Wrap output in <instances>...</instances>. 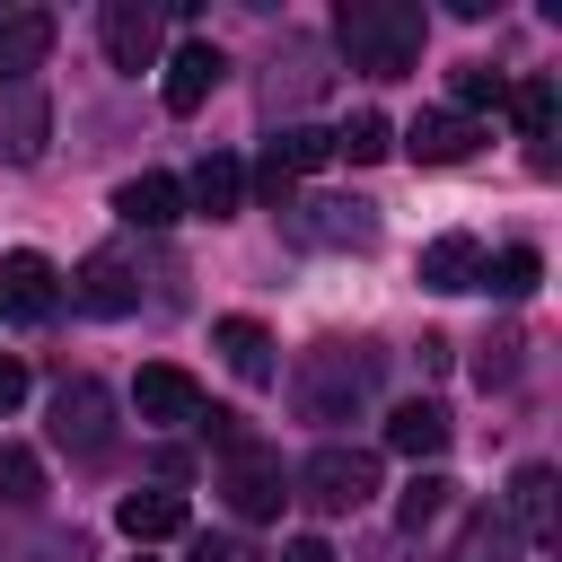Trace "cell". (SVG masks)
I'll use <instances>...</instances> for the list:
<instances>
[{
  "label": "cell",
  "instance_id": "obj_17",
  "mask_svg": "<svg viewBox=\"0 0 562 562\" xmlns=\"http://www.w3.org/2000/svg\"><path fill=\"white\" fill-rule=\"evenodd\" d=\"M114 211H123L132 228H176V220H184V184L158 176V167H149V176H123V184H114Z\"/></svg>",
  "mask_w": 562,
  "mask_h": 562
},
{
  "label": "cell",
  "instance_id": "obj_5",
  "mask_svg": "<svg viewBox=\"0 0 562 562\" xmlns=\"http://www.w3.org/2000/svg\"><path fill=\"white\" fill-rule=\"evenodd\" d=\"M220 492H228L237 518H281V457H272L263 439L228 448V457H220Z\"/></svg>",
  "mask_w": 562,
  "mask_h": 562
},
{
  "label": "cell",
  "instance_id": "obj_2",
  "mask_svg": "<svg viewBox=\"0 0 562 562\" xmlns=\"http://www.w3.org/2000/svg\"><path fill=\"white\" fill-rule=\"evenodd\" d=\"M290 395H299L307 422H360V404H369V360H351V342H316V351L299 360Z\"/></svg>",
  "mask_w": 562,
  "mask_h": 562
},
{
  "label": "cell",
  "instance_id": "obj_32",
  "mask_svg": "<svg viewBox=\"0 0 562 562\" xmlns=\"http://www.w3.org/2000/svg\"><path fill=\"white\" fill-rule=\"evenodd\" d=\"M193 562H246V553H237L228 536H193Z\"/></svg>",
  "mask_w": 562,
  "mask_h": 562
},
{
  "label": "cell",
  "instance_id": "obj_23",
  "mask_svg": "<svg viewBox=\"0 0 562 562\" xmlns=\"http://www.w3.org/2000/svg\"><path fill=\"white\" fill-rule=\"evenodd\" d=\"M544 281V255L536 246H501V255H483V272H474V290H492V299H527Z\"/></svg>",
  "mask_w": 562,
  "mask_h": 562
},
{
  "label": "cell",
  "instance_id": "obj_14",
  "mask_svg": "<svg viewBox=\"0 0 562 562\" xmlns=\"http://www.w3.org/2000/svg\"><path fill=\"white\" fill-rule=\"evenodd\" d=\"M220 70H228V61H220V44H202V35H193V44H176V53H167V79H158L167 114H193V105L220 88Z\"/></svg>",
  "mask_w": 562,
  "mask_h": 562
},
{
  "label": "cell",
  "instance_id": "obj_8",
  "mask_svg": "<svg viewBox=\"0 0 562 562\" xmlns=\"http://www.w3.org/2000/svg\"><path fill=\"white\" fill-rule=\"evenodd\" d=\"M97 44L114 70H149L158 61V0H105L97 9Z\"/></svg>",
  "mask_w": 562,
  "mask_h": 562
},
{
  "label": "cell",
  "instance_id": "obj_6",
  "mask_svg": "<svg viewBox=\"0 0 562 562\" xmlns=\"http://www.w3.org/2000/svg\"><path fill=\"white\" fill-rule=\"evenodd\" d=\"M70 299H79L88 316H132V307H140V263H132L123 246H97V255L70 272Z\"/></svg>",
  "mask_w": 562,
  "mask_h": 562
},
{
  "label": "cell",
  "instance_id": "obj_16",
  "mask_svg": "<svg viewBox=\"0 0 562 562\" xmlns=\"http://www.w3.org/2000/svg\"><path fill=\"white\" fill-rule=\"evenodd\" d=\"M44 53H53V18H44V9H9V18H0V88L35 79Z\"/></svg>",
  "mask_w": 562,
  "mask_h": 562
},
{
  "label": "cell",
  "instance_id": "obj_19",
  "mask_svg": "<svg viewBox=\"0 0 562 562\" xmlns=\"http://www.w3.org/2000/svg\"><path fill=\"white\" fill-rule=\"evenodd\" d=\"M386 448H395V457H413V465H422V457H439V448H448V413H439L430 395L395 404V413H386Z\"/></svg>",
  "mask_w": 562,
  "mask_h": 562
},
{
  "label": "cell",
  "instance_id": "obj_7",
  "mask_svg": "<svg viewBox=\"0 0 562 562\" xmlns=\"http://www.w3.org/2000/svg\"><path fill=\"white\" fill-rule=\"evenodd\" d=\"M132 413H140L149 430H193V422H202V386H193L176 360H149V369L132 378Z\"/></svg>",
  "mask_w": 562,
  "mask_h": 562
},
{
  "label": "cell",
  "instance_id": "obj_21",
  "mask_svg": "<svg viewBox=\"0 0 562 562\" xmlns=\"http://www.w3.org/2000/svg\"><path fill=\"white\" fill-rule=\"evenodd\" d=\"M184 202H193L202 220H237V202H246V167H237V158H202L193 184H184Z\"/></svg>",
  "mask_w": 562,
  "mask_h": 562
},
{
  "label": "cell",
  "instance_id": "obj_15",
  "mask_svg": "<svg viewBox=\"0 0 562 562\" xmlns=\"http://www.w3.org/2000/svg\"><path fill=\"white\" fill-rule=\"evenodd\" d=\"M114 527H123V536H132V544L149 553V544H167V536H184V527H193V509H184V492H167V483H158V492H123V509H114Z\"/></svg>",
  "mask_w": 562,
  "mask_h": 562
},
{
  "label": "cell",
  "instance_id": "obj_11",
  "mask_svg": "<svg viewBox=\"0 0 562 562\" xmlns=\"http://www.w3.org/2000/svg\"><path fill=\"white\" fill-rule=\"evenodd\" d=\"M474 140H483V132H474L465 114H448V105H430V114L404 123V158H413V167H457V158H474Z\"/></svg>",
  "mask_w": 562,
  "mask_h": 562
},
{
  "label": "cell",
  "instance_id": "obj_10",
  "mask_svg": "<svg viewBox=\"0 0 562 562\" xmlns=\"http://www.w3.org/2000/svg\"><path fill=\"white\" fill-rule=\"evenodd\" d=\"M61 307V272H53V255H35V246H18V255H0V316H53Z\"/></svg>",
  "mask_w": 562,
  "mask_h": 562
},
{
  "label": "cell",
  "instance_id": "obj_27",
  "mask_svg": "<svg viewBox=\"0 0 562 562\" xmlns=\"http://www.w3.org/2000/svg\"><path fill=\"white\" fill-rule=\"evenodd\" d=\"M501 97H509V70H492V61H465V70H457V105H448V114H465V123H474V114H492Z\"/></svg>",
  "mask_w": 562,
  "mask_h": 562
},
{
  "label": "cell",
  "instance_id": "obj_28",
  "mask_svg": "<svg viewBox=\"0 0 562 562\" xmlns=\"http://www.w3.org/2000/svg\"><path fill=\"white\" fill-rule=\"evenodd\" d=\"M395 149V123L386 114H351L342 132H334V158H351V167H369V158H386Z\"/></svg>",
  "mask_w": 562,
  "mask_h": 562
},
{
  "label": "cell",
  "instance_id": "obj_22",
  "mask_svg": "<svg viewBox=\"0 0 562 562\" xmlns=\"http://www.w3.org/2000/svg\"><path fill=\"white\" fill-rule=\"evenodd\" d=\"M448 562H527V544H518V527L501 518V509H474L465 527H457V553Z\"/></svg>",
  "mask_w": 562,
  "mask_h": 562
},
{
  "label": "cell",
  "instance_id": "obj_20",
  "mask_svg": "<svg viewBox=\"0 0 562 562\" xmlns=\"http://www.w3.org/2000/svg\"><path fill=\"white\" fill-rule=\"evenodd\" d=\"M413 272H422V290H474V272H483V246L448 228V237H430V246H422V263H413Z\"/></svg>",
  "mask_w": 562,
  "mask_h": 562
},
{
  "label": "cell",
  "instance_id": "obj_1",
  "mask_svg": "<svg viewBox=\"0 0 562 562\" xmlns=\"http://www.w3.org/2000/svg\"><path fill=\"white\" fill-rule=\"evenodd\" d=\"M422 35H430L422 0H342V9H334V44H342V61L369 70V79L413 70V61H422Z\"/></svg>",
  "mask_w": 562,
  "mask_h": 562
},
{
  "label": "cell",
  "instance_id": "obj_4",
  "mask_svg": "<svg viewBox=\"0 0 562 562\" xmlns=\"http://www.w3.org/2000/svg\"><path fill=\"white\" fill-rule=\"evenodd\" d=\"M53 439H61L70 457H105V448H114V395H105L97 378H61V386H53Z\"/></svg>",
  "mask_w": 562,
  "mask_h": 562
},
{
  "label": "cell",
  "instance_id": "obj_25",
  "mask_svg": "<svg viewBox=\"0 0 562 562\" xmlns=\"http://www.w3.org/2000/svg\"><path fill=\"white\" fill-rule=\"evenodd\" d=\"M448 492H457V483H448L439 465H430V474H413V483L395 492V527H404V536H422V527H430V518L448 509Z\"/></svg>",
  "mask_w": 562,
  "mask_h": 562
},
{
  "label": "cell",
  "instance_id": "obj_3",
  "mask_svg": "<svg viewBox=\"0 0 562 562\" xmlns=\"http://www.w3.org/2000/svg\"><path fill=\"white\" fill-rule=\"evenodd\" d=\"M369 492H378V457L351 448V439H325V448L299 465V501H307V509H360Z\"/></svg>",
  "mask_w": 562,
  "mask_h": 562
},
{
  "label": "cell",
  "instance_id": "obj_13",
  "mask_svg": "<svg viewBox=\"0 0 562 562\" xmlns=\"http://www.w3.org/2000/svg\"><path fill=\"white\" fill-rule=\"evenodd\" d=\"M553 501H562L553 465H518V474H509V501H501V518L518 527V544H553Z\"/></svg>",
  "mask_w": 562,
  "mask_h": 562
},
{
  "label": "cell",
  "instance_id": "obj_31",
  "mask_svg": "<svg viewBox=\"0 0 562 562\" xmlns=\"http://www.w3.org/2000/svg\"><path fill=\"white\" fill-rule=\"evenodd\" d=\"M281 562H334V544H325V536H290V544H281Z\"/></svg>",
  "mask_w": 562,
  "mask_h": 562
},
{
  "label": "cell",
  "instance_id": "obj_24",
  "mask_svg": "<svg viewBox=\"0 0 562 562\" xmlns=\"http://www.w3.org/2000/svg\"><path fill=\"white\" fill-rule=\"evenodd\" d=\"M501 105H509V123H518L527 140H544V132H553V114H562V88H553V79L536 70V79H518V88H509Z\"/></svg>",
  "mask_w": 562,
  "mask_h": 562
},
{
  "label": "cell",
  "instance_id": "obj_29",
  "mask_svg": "<svg viewBox=\"0 0 562 562\" xmlns=\"http://www.w3.org/2000/svg\"><path fill=\"white\" fill-rule=\"evenodd\" d=\"M474 378H483V386H509V378H518V334H501V342H483V360H474Z\"/></svg>",
  "mask_w": 562,
  "mask_h": 562
},
{
  "label": "cell",
  "instance_id": "obj_26",
  "mask_svg": "<svg viewBox=\"0 0 562 562\" xmlns=\"http://www.w3.org/2000/svg\"><path fill=\"white\" fill-rule=\"evenodd\" d=\"M0 501H9V509L44 501V457H35V448H18V439H0Z\"/></svg>",
  "mask_w": 562,
  "mask_h": 562
},
{
  "label": "cell",
  "instance_id": "obj_9",
  "mask_svg": "<svg viewBox=\"0 0 562 562\" xmlns=\"http://www.w3.org/2000/svg\"><path fill=\"white\" fill-rule=\"evenodd\" d=\"M325 158H334V132L299 123V132H281V140L263 149V167H255V193H263V202H290V184H299V176H316Z\"/></svg>",
  "mask_w": 562,
  "mask_h": 562
},
{
  "label": "cell",
  "instance_id": "obj_33",
  "mask_svg": "<svg viewBox=\"0 0 562 562\" xmlns=\"http://www.w3.org/2000/svg\"><path fill=\"white\" fill-rule=\"evenodd\" d=\"M140 562H149V553H140Z\"/></svg>",
  "mask_w": 562,
  "mask_h": 562
},
{
  "label": "cell",
  "instance_id": "obj_12",
  "mask_svg": "<svg viewBox=\"0 0 562 562\" xmlns=\"http://www.w3.org/2000/svg\"><path fill=\"white\" fill-rule=\"evenodd\" d=\"M299 237L307 246H378V211L342 202V193H316V202H299Z\"/></svg>",
  "mask_w": 562,
  "mask_h": 562
},
{
  "label": "cell",
  "instance_id": "obj_30",
  "mask_svg": "<svg viewBox=\"0 0 562 562\" xmlns=\"http://www.w3.org/2000/svg\"><path fill=\"white\" fill-rule=\"evenodd\" d=\"M18 404H26V360L0 351V413H18Z\"/></svg>",
  "mask_w": 562,
  "mask_h": 562
},
{
  "label": "cell",
  "instance_id": "obj_18",
  "mask_svg": "<svg viewBox=\"0 0 562 562\" xmlns=\"http://www.w3.org/2000/svg\"><path fill=\"white\" fill-rule=\"evenodd\" d=\"M211 351H220L246 386H272V334H263L255 316H220V325H211Z\"/></svg>",
  "mask_w": 562,
  "mask_h": 562
}]
</instances>
